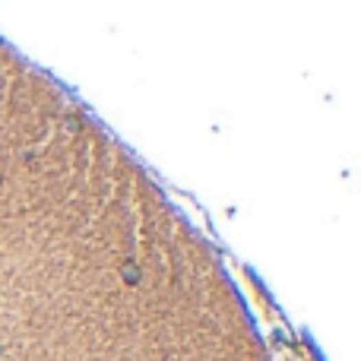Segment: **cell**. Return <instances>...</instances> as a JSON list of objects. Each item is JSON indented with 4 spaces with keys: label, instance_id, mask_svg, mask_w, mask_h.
Wrapping results in <instances>:
<instances>
[{
    "label": "cell",
    "instance_id": "1",
    "mask_svg": "<svg viewBox=\"0 0 361 361\" xmlns=\"http://www.w3.org/2000/svg\"><path fill=\"white\" fill-rule=\"evenodd\" d=\"M121 276H124V282H127V286H137V282H140V266H137L133 260H127L121 266Z\"/></svg>",
    "mask_w": 361,
    "mask_h": 361
},
{
    "label": "cell",
    "instance_id": "2",
    "mask_svg": "<svg viewBox=\"0 0 361 361\" xmlns=\"http://www.w3.org/2000/svg\"><path fill=\"white\" fill-rule=\"evenodd\" d=\"M64 130H67V133H76V130H80V121H67Z\"/></svg>",
    "mask_w": 361,
    "mask_h": 361
}]
</instances>
